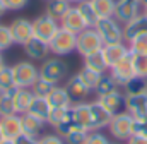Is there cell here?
I'll return each mask as SVG.
<instances>
[{"label":"cell","mask_w":147,"mask_h":144,"mask_svg":"<svg viewBox=\"0 0 147 144\" xmlns=\"http://www.w3.org/2000/svg\"><path fill=\"white\" fill-rule=\"evenodd\" d=\"M134 117L128 113V111H125V110H121V111H118V113H115L113 115V118H111L110 125L106 127L108 129V132H110V136L115 139V141H128L132 136H134Z\"/></svg>","instance_id":"1"},{"label":"cell","mask_w":147,"mask_h":144,"mask_svg":"<svg viewBox=\"0 0 147 144\" xmlns=\"http://www.w3.org/2000/svg\"><path fill=\"white\" fill-rule=\"evenodd\" d=\"M94 29L98 31V35L101 36L105 45H111V43H123V24L118 22L115 17H101Z\"/></svg>","instance_id":"2"},{"label":"cell","mask_w":147,"mask_h":144,"mask_svg":"<svg viewBox=\"0 0 147 144\" xmlns=\"http://www.w3.org/2000/svg\"><path fill=\"white\" fill-rule=\"evenodd\" d=\"M50 45V53H53L55 57H65L75 52L77 48V35L60 28L58 33L53 36V39L48 43Z\"/></svg>","instance_id":"3"},{"label":"cell","mask_w":147,"mask_h":144,"mask_svg":"<svg viewBox=\"0 0 147 144\" xmlns=\"http://www.w3.org/2000/svg\"><path fill=\"white\" fill-rule=\"evenodd\" d=\"M67 64L60 57H51L45 58L43 64L39 65V77L46 79L53 84H60L62 81L67 79Z\"/></svg>","instance_id":"4"},{"label":"cell","mask_w":147,"mask_h":144,"mask_svg":"<svg viewBox=\"0 0 147 144\" xmlns=\"http://www.w3.org/2000/svg\"><path fill=\"white\" fill-rule=\"evenodd\" d=\"M14 72V82L16 88H33V84L39 79V67H36L33 62L22 60L12 65Z\"/></svg>","instance_id":"5"},{"label":"cell","mask_w":147,"mask_h":144,"mask_svg":"<svg viewBox=\"0 0 147 144\" xmlns=\"http://www.w3.org/2000/svg\"><path fill=\"white\" fill-rule=\"evenodd\" d=\"M103 46H105V43H103L101 36L98 35V31L94 28H86L84 31H80L77 35V48H75V52L80 57L99 52Z\"/></svg>","instance_id":"6"},{"label":"cell","mask_w":147,"mask_h":144,"mask_svg":"<svg viewBox=\"0 0 147 144\" xmlns=\"http://www.w3.org/2000/svg\"><path fill=\"white\" fill-rule=\"evenodd\" d=\"M60 29V22L50 16H39L33 21V33H34V38L45 41V43H50L53 39V36L58 33Z\"/></svg>","instance_id":"7"},{"label":"cell","mask_w":147,"mask_h":144,"mask_svg":"<svg viewBox=\"0 0 147 144\" xmlns=\"http://www.w3.org/2000/svg\"><path fill=\"white\" fill-rule=\"evenodd\" d=\"M110 75L115 79V82L118 84V88H123L130 79L135 77V71H134V60H132V52H128L118 64H115L110 67Z\"/></svg>","instance_id":"8"},{"label":"cell","mask_w":147,"mask_h":144,"mask_svg":"<svg viewBox=\"0 0 147 144\" xmlns=\"http://www.w3.org/2000/svg\"><path fill=\"white\" fill-rule=\"evenodd\" d=\"M10 35L14 39V45H26L31 38H34L33 33V21L26 19V17H17L9 24Z\"/></svg>","instance_id":"9"},{"label":"cell","mask_w":147,"mask_h":144,"mask_svg":"<svg viewBox=\"0 0 147 144\" xmlns=\"http://www.w3.org/2000/svg\"><path fill=\"white\" fill-rule=\"evenodd\" d=\"M140 9H142L140 0H116L113 17L118 22L127 24L128 21H132L135 16L140 14Z\"/></svg>","instance_id":"10"},{"label":"cell","mask_w":147,"mask_h":144,"mask_svg":"<svg viewBox=\"0 0 147 144\" xmlns=\"http://www.w3.org/2000/svg\"><path fill=\"white\" fill-rule=\"evenodd\" d=\"M91 103V130H101L110 125L113 113L106 107H103L98 100L89 101Z\"/></svg>","instance_id":"11"},{"label":"cell","mask_w":147,"mask_h":144,"mask_svg":"<svg viewBox=\"0 0 147 144\" xmlns=\"http://www.w3.org/2000/svg\"><path fill=\"white\" fill-rule=\"evenodd\" d=\"M0 130L3 134L5 139L16 141L19 136H22V120L19 113L14 115H5L0 117Z\"/></svg>","instance_id":"12"},{"label":"cell","mask_w":147,"mask_h":144,"mask_svg":"<svg viewBox=\"0 0 147 144\" xmlns=\"http://www.w3.org/2000/svg\"><path fill=\"white\" fill-rule=\"evenodd\" d=\"M58 22H60V28L69 29V31H72V33H75V35H79L80 31H84V29L87 28V24H86L84 17L80 16L77 5H72V7L63 14V17H62Z\"/></svg>","instance_id":"13"},{"label":"cell","mask_w":147,"mask_h":144,"mask_svg":"<svg viewBox=\"0 0 147 144\" xmlns=\"http://www.w3.org/2000/svg\"><path fill=\"white\" fill-rule=\"evenodd\" d=\"M74 124L79 129L91 130V103L89 101H77L70 107Z\"/></svg>","instance_id":"14"},{"label":"cell","mask_w":147,"mask_h":144,"mask_svg":"<svg viewBox=\"0 0 147 144\" xmlns=\"http://www.w3.org/2000/svg\"><path fill=\"white\" fill-rule=\"evenodd\" d=\"M125 111H128L134 118L147 117V94H125Z\"/></svg>","instance_id":"15"},{"label":"cell","mask_w":147,"mask_h":144,"mask_svg":"<svg viewBox=\"0 0 147 144\" xmlns=\"http://www.w3.org/2000/svg\"><path fill=\"white\" fill-rule=\"evenodd\" d=\"M146 33H147V16L144 12H140L132 21H128L127 24H123V38H125V43L132 41L137 36L146 35Z\"/></svg>","instance_id":"16"},{"label":"cell","mask_w":147,"mask_h":144,"mask_svg":"<svg viewBox=\"0 0 147 144\" xmlns=\"http://www.w3.org/2000/svg\"><path fill=\"white\" fill-rule=\"evenodd\" d=\"M65 89H67V93L70 94V98H72L74 103H77V101H84V98H86L89 93H92V91L84 84V81L80 79L79 74H74V75H70V77L67 79Z\"/></svg>","instance_id":"17"},{"label":"cell","mask_w":147,"mask_h":144,"mask_svg":"<svg viewBox=\"0 0 147 144\" xmlns=\"http://www.w3.org/2000/svg\"><path fill=\"white\" fill-rule=\"evenodd\" d=\"M101 52H103V57H105V60H106V64H108V67H113L115 64H118L130 50H128V45H125V41L123 43H111V45H105L103 48H101Z\"/></svg>","instance_id":"18"},{"label":"cell","mask_w":147,"mask_h":144,"mask_svg":"<svg viewBox=\"0 0 147 144\" xmlns=\"http://www.w3.org/2000/svg\"><path fill=\"white\" fill-rule=\"evenodd\" d=\"M24 53L31 60H45L50 55V45L41 41V39H38V38H31L24 45Z\"/></svg>","instance_id":"19"},{"label":"cell","mask_w":147,"mask_h":144,"mask_svg":"<svg viewBox=\"0 0 147 144\" xmlns=\"http://www.w3.org/2000/svg\"><path fill=\"white\" fill-rule=\"evenodd\" d=\"M98 101L115 115V113L125 110V93H121L120 89H115V91H111V93L105 94V96H99Z\"/></svg>","instance_id":"20"},{"label":"cell","mask_w":147,"mask_h":144,"mask_svg":"<svg viewBox=\"0 0 147 144\" xmlns=\"http://www.w3.org/2000/svg\"><path fill=\"white\" fill-rule=\"evenodd\" d=\"M21 120H22V134L31 136V137H39L43 127L46 125V122H43V120H39L36 117H33L31 113H22L21 115Z\"/></svg>","instance_id":"21"},{"label":"cell","mask_w":147,"mask_h":144,"mask_svg":"<svg viewBox=\"0 0 147 144\" xmlns=\"http://www.w3.org/2000/svg\"><path fill=\"white\" fill-rule=\"evenodd\" d=\"M46 100H48V103H50L51 108H70L74 105L72 98H70V94L67 93L65 86H63V88H62V86H57Z\"/></svg>","instance_id":"22"},{"label":"cell","mask_w":147,"mask_h":144,"mask_svg":"<svg viewBox=\"0 0 147 144\" xmlns=\"http://www.w3.org/2000/svg\"><path fill=\"white\" fill-rule=\"evenodd\" d=\"M33 100H34V94L29 88H16L14 89V103H16V110L19 115L28 111Z\"/></svg>","instance_id":"23"},{"label":"cell","mask_w":147,"mask_h":144,"mask_svg":"<svg viewBox=\"0 0 147 144\" xmlns=\"http://www.w3.org/2000/svg\"><path fill=\"white\" fill-rule=\"evenodd\" d=\"M84 67H87V69H91V71H94V72H99V74H106V72L110 71V67H108V64H106L101 50L86 55L84 57Z\"/></svg>","instance_id":"24"},{"label":"cell","mask_w":147,"mask_h":144,"mask_svg":"<svg viewBox=\"0 0 147 144\" xmlns=\"http://www.w3.org/2000/svg\"><path fill=\"white\" fill-rule=\"evenodd\" d=\"M50 111H51V107H50L48 100H46V98H38V96H34V100L31 101V105H29V108H28L26 113H31L33 117H36L39 120L46 122Z\"/></svg>","instance_id":"25"},{"label":"cell","mask_w":147,"mask_h":144,"mask_svg":"<svg viewBox=\"0 0 147 144\" xmlns=\"http://www.w3.org/2000/svg\"><path fill=\"white\" fill-rule=\"evenodd\" d=\"M70 7H72V3H70L69 0H48L45 14L50 16V17H53V19H57V21H60V19L63 17V14H65Z\"/></svg>","instance_id":"26"},{"label":"cell","mask_w":147,"mask_h":144,"mask_svg":"<svg viewBox=\"0 0 147 144\" xmlns=\"http://www.w3.org/2000/svg\"><path fill=\"white\" fill-rule=\"evenodd\" d=\"M77 9H79L80 16L84 17V21H86L87 28H94V26H96V22L99 21V16L96 14L92 2H91V0H84V2H80V3H77Z\"/></svg>","instance_id":"27"},{"label":"cell","mask_w":147,"mask_h":144,"mask_svg":"<svg viewBox=\"0 0 147 144\" xmlns=\"http://www.w3.org/2000/svg\"><path fill=\"white\" fill-rule=\"evenodd\" d=\"M14 89H16V88H14ZM14 89L0 93V117L17 113L16 103H14Z\"/></svg>","instance_id":"28"},{"label":"cell","mask_w":147,"mask_h":144,"mask_svg":"<svg viewBox=\"0 0 147 144\" xmlns=\"http://www.w3.org/2000/svg\"><path fill=\"white\" fill-rule=\"evenodd\" d=\"M115 89H118V84L115 82V79L110 75V72H106V74L101 75V81H99L98 86L94 88V93H96V96L99 98V96H105V94H108V93L115 91Z\"/></svg>","instance_id":"29"},{"label":"cell","mask_w":147,"mask_h":144,"mask_svg":"<svg viewBox=\"0 0 147 144\" xmlns=\"http://www.w3.org/2000/svg\"><path fill=\"white\" fill-rule=\"evenodd\" d=\"M16 88V82H14V72L10 65H2L0 67V93L3 91H10Z\"/></svg>","instance_id":"30"},{"label":"cell","mask_w":147,"mask_h":144,"mask_svg":"<svg viewBox=\"0 0 147 144\" xmlns=\"http://www.w3.org/2000/svg\"><path fill=\"white\" fill-rule=\"evenodd\" d=\"M91 2H92L94 10L99 16V19L101 17H113L116 0H91Z\"/></svg>","instance_id":"31"},{"label":"cell","mask_w":147,"mask_h":144,"mask_svg":"<svg viewBox=\"0 0 147 144\" xmlns=\"http://www.w3.org/2000/svg\"><path fill=\"white\" fill-rule=\"evenodd\" d=\"M55 88H57V84H53V82H50V81H46V79H41V77H39L36 82L33 84L31 91H33V94L38 96V98H48Z\"/></svg>","instance_id":"32"},{"label":"cell","mask_w":147,"mask_h":144,"mask_svg":"<svg viewBox=\"0 0 147 144\" xmlns=\"http://www.w3.org/2000/svg\"><path fill=\"white\" fill-rule=\"evenodd\" d=\"M77 74L80 75V79L84 81V84H86L91 91H94V88L98 86V82L101 81V75H103V74L91 71V69H87V67H82V69L77 72Z\"/></svg>","instance_id":"33"},{"label":"cell","mask_w":147,"mask_h":144,"mask_svg":"<svg viewBox=\"0 0 147 144\" xmlns=\"http://www.w3.org/2000/svg\"><path fill=\"white\" fill-rule=\"evenodd\" d=\"M144 89H146V79L137 77V75L134 79H130L123 86V93L125 94H140V93H144Z\"/></svg>","instance_id":"34"},{"label":"cell","mask_w":147,"mask_h":144,"mask_svg":"<svg viewBox=\"0 0 147 144\" xmlns=\"http://www.w3.org/2000/svg\"><path fill=\"white\" fill-rule=\"evenodd\" d=\"M132 60H134V71L137 77L147 79V55L140 53H132Z\"/></svg>","instance_id":"35"},{"label":"cell","mask_w":147,"mask_h":144,"mask_svg":"<svg viewBox=\"0 0 147 144\" xmlns=\"http://www.w3.org/2000/svg\"><path fill=\"white\" fill-rule=\"evenodd\" d=\"M128 50L132 53H140V55H147V33L142 36L134 38L132 41H128Z\"/></svg>","instance_id":"36"},{"label":"cell","mask_w":147,"mask_h":144,"mask_svg":"<svg viewBox=\"0 0 147 144\" xmlns=\"http://www.w3.org/2000/svg\"><path fill=\"white\" fill-rule=\"evenodd\" d=\"M75 127H77V125L74 124L72 113L69 111V115H67V117H65V118H63V120H62V122L57 125V127H53V129H55V134H58L60 137H65L69 132H72Z\"/></svg>","instance_id":"37"},{"label":"cell","mask_w":147,"mask_h":144,"mask_svg":"<svg viewBox=\"0 0 147 144\" xmlns=\"http://www.w3.org/2000/svg\"><path fill=\"white\" fill-rule=\"evenodd\" d=\"M69 111H70V108H51V111H50V115H48V120H46V124L48 125H51V127H57L67 115H69Z\"/></svg>","instance_id":"38"},{"label":"cell","mask_w":147,"mask_h":144,"mask_svg":"<svg viewBox=\"0 0 147 144\" xmlns=\"http://www.w3.org/2000/svg\"><path fill=\"white\" fill-rule=\"evenodd\" d=\"M87 132L89 130H84V129H79L75 127L72 132H69L63 139H65V144H84L86 137H87Z\"/></svg>","instance_id":"39"},{"label":"cell","mask_w":147,"mask_h":144,"mask_svg":"<svg viewBox=\"0 0 147 144\" xmlns=\"http://www.w3.org/2000/svg\"><path fill=\"white\" fill-rule=\"evenodd\" d=\"M111 141L108 139L106 134H103L101 130H89L87 132V137L84 144H110Z\"/></svg>","instance_id":"40"},{"label":"cell","mask_w":147,"mask_h":144,"mask_svg":"<svg viewBox=\"0 0 147 144\" xmlns=\"http://www.w3.org/2000/svg\"><path fill=\"white\" fill-rule=\"evenodd\" d=\"M12 45H14V39H12V35H10L9 26L0 24V52L10 48Z\"/></svg>","instance_id":"41"},{"label":"cell","mask_w":147,"mask_h":144,"mask_svg":"<svg viewBox=\"0 0 147 144\" xmlns=\"http://www.w3.org/2000/svg\"><path fill=\"white\" fill-rule=\"evenodd\" d=\"M134 134L147 137V117L135 118V120H134Z\"/></svg>","instance_id":"42"},{"label":"cell","mask_w":147,"mask_h":144,"mask_svg":"<svg viewBox=\"0 0 147 144\" xmlns=\"http://www.w3.org/2000/svg\"><path fill=\"white\" fill-rule=\"evenodd\" d=\"M29 0H3L7 10H12V12H17V10H22L26 5H28Z\"/></svg>","instance_id":"43"},{"label":"cell","mask_w":147,"mask_h":144,"mask_svg":"<svg viewBox=\"0 0 147 144\" xmlns=\"http://www.w3.org/2000/svg\"><path fill=\"white\" fill-rule=\"evenodd\" d=\"M39 144H65V139L58 134H45L43 137H39Z\"/></svg>","instance_id":"44"},{"label":"cell","mask_w":147,"mask_h":144,"mask_svg":"<svg viewBox=\"0 0 147 144\" xmlns=\"http://www.w3.org/2000/svg\"><path fill=\"white\" fill-rule=\"evenodd\" d=\"M14 143L16 144H39V137H31V136L22 134V136H19Z\"/></svg>","instance_id":"45"},{"label":"cell","mask_w":147,"mask_h":144,"mask_svg":"<svg viewBox=\"0 0 147 144\" xmlns=\"http://www.w3.org/2000/svg\"><path fill=\"white\" fill-rule=\"evenodd\" d=\"M127 144H147V137H144V136H137V134H134L128 141H127Z\"/></svg>","instance_id":"46"},{"label":"cell","mask_w":147,"mask_h":144,"mask_svg":"<svg viewBox=\"0 0 147 144\" xmlns=\"http://www.w3.org/2000/svg\"><path fill=\"white\" fill-rule=\"evenodd\" d=\"M7 12V7H5V3H3V0H0V17H3V14Z\"/></svg>","instance_id":"47"},{"label":"cell","mask_w":147,"mask_h":144,"mask_svg":"<svg viewBox=\"0 0 147 144\" xmlns=\"http://www.w3.org/2000/svg\"><path fill=\"white\" fill-rule=\"evenodd\" d=\"M0 144H16V143H14V141H10V139H3Z\"/></svg>","instance_id":"48"},{"label":"cell","mask_w":147,"mask_h":144,"mask_svg":"<svg viewBox=\"0 0 147 144\" xmlns=\"http://www.w3.org/2000/svg\"><path fill=\"white\" fill-rule=\"evenodd\" d=\"M70 3H80V2H84V0H69Z\"/></svg>","instance_id":"49"},{"label":"cell","mask_w":147,"mask_h":144,"mask_svg":"<svg viewBox=\"0 0 147 144\" xmlns=\"http://www.w3.org/2000/svg\"><path fill=\"white\" fill-rule=\"evenodd\" d=\"M140 3H142V7H147V0H140Z\"/></svg>","instance_id":"50"},{"label":"cell","mask_w":147,"mask_h":144,"mask_svg":"<svg viewBox=\"0 0 147 144\" xmlns=\"http://www.w3.org/2000/svg\"><path fill=\"white\" fill-rule=\"evenodd\" d=\"M3 64H5V62H3V57H2V55H0V67H2V65H3Z\"/></svg>","instance_id":"51"},{"label":"cell","mask_w":147,"mask_h":144,"mask_svg":"<svg viewBox=\"0 0 147 144\" xmlns=\"http://www.w3.org/2000/svg\"><path fill=\"white\" fill-rule=\"evenodd\" d=\"M3 139H5V137H3V134H2V130H0V143H2Z\"/></svg>","instance_id":"52"},{"label":"cell","mask_w":147,"mask_h":144,"mask_svg":"<svg viewBox=\"0 0 147 144\" xmlns=\"http://www.w3.org/2000/svg\"><path fill=\"white\" fill-rule=\"evenodd\" d=\"M110 144H123L121 141H113V143H110Z\"/></svg>","instance_id":"53"},{"label":"cell","mask_w":147,"mask_h":144,"mask_svg":"<svg viewBox=\"0 0 147 144\" xmlns=\"http://www.w3.org/2000/svg\"><path fill=\"white\" fill-rule=\"evenodd\" d=\"M142 12H144V14L147 16V7H142Z\"/></svg>","instance_id":"54"},{"label":"cell","mask_w":147,"mask_h":144,"mask_svg":"<svg viewBox=\"0 0 147 144\" xmlns=\"http://www.w3.org/2000/svg\"><path fill=\"white\" fill-rule=\"evenodd\" d=\"M144 93L147 94V79H146V89H144Z\"/></svg>","instance_id":"55"}]
</instances>
